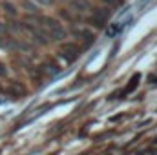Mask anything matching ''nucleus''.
<instances>
[{
  "label": "nucleus",
  "mask_w": 157,
  "mask_h": 155,
  "mask_svg": "<svg viewBox=\"0 0 157 155\" xmlns=\"http://www.w3.org/2000/svg\"><path fill=\"white\" fill-rule=\"evenodd\" d=\"M17 7H20L22 11H26V13H39L40 7L39 4L35 2V0H18V6Z\"/></svg>",
  "instance_id": "1"
},
{
  "label": "nucleus",
  "mask_w": 157,
  "mask_h": 155,
  "mask_svg": "<svg viewBox=\"0 0 157 155\" xmlns=\"http://www.w3.org/2000/svg\"><path fill=\"white\" fill-rule=\"evenodd\" d=\"M70 4H71V7H73V11H86V9H90V4H88V0H70Z\"/></svg>",
  "instance_id": "2"
},
{
  "label": "nucleus",
  "mask_w": 157,
  "mask_h": 155,
  "mask_svg": "<svg viewBox=\"0 0 157 155\" xmlns=\"http://www.w3.org/2000/svg\"><path fill=\"white\" fill-rule=\"evenodd\" d=\"M2 7H4V11L7 13V15H11V17H17L18 15V7H17V4H13V2H4L2 4Z\"/></svg>",
  "instance_id": "3"
},
{
  "label": "nucleus",
  "mask_w": 157,
  "mask_h": 155,
  "mask_svg": "<svg viewBox=\"0 0 157 155\" xmlns=\"http://www.w3.org/2000/svg\"><path fill=\"white\" fill-rule=\"evenodd\" d=\"M35 2L39 4V7H49L55 4V0H35Z\"/></svg>",
  "instance_id": "4"
},
{
  "label": "nucleus",
  "mask_w": 157,
  "mask_h": 155,
  "mask_svg": "<svg viewBox=\"0 0 157 155\" xmlns=\"http://www.w3.org/2000/svg\"><path fill=\"white\" fill-rule=\"evenodd\" d=\"M104 2H106L108 6H119V4H121L122 0H104Z\"/></svg>",
  "instance_id": "5"
},
{
  "label": "nucleus",
  "mask_w": 157,
  "mask_h": 155,
  "mask_svg": "<svg viewBox=\"0 0 157 155\" xmlns=\"http://www.w3.org/2000/svg\"><path fill=\"white\" fill-rule=\"evenodd\" d=\"M68 2H70V0H68Z\"/></svg>",
  "instance_id": "6"
}]
</instances>
